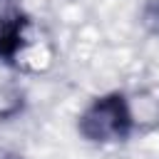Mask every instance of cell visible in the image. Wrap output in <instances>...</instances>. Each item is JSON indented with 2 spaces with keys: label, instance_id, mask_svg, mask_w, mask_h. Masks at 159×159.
<instances>
[{
  "label": "cell",
  "instance_id": "obj_1",
  "mask_svg": "<svg viewBox=\"0 0 159 159\" xmlns=\"http://www.w3.org/2000/svg\"><path fill=\"white\" fill-rule=\"evenodd\" d=\"M77 129L87 142L109 144L124 142L134 129V114L122 92H109L97 97L77 119Z\"/></svg>",
  "mask_w": 159,
  "mask_h": 159
},
{
  "label": "cell",
  "instance_id": "obj_2",
  "mask_svg": "<svg viewBox=\"0 0 159 159\" xmlns=\"http://www.w3.org/2000/svg\"><path fill=\"white\" fill-rule=\"evenodd\" d=\"M27 17L22 12H12L10 17H0V60H12L25 45Z\"/></svg>",
  "mask_w": 159,
  "mask_h": 159
},
{
  "label": "cell",
  "instance_id": "obj_3",
  "mask_svg": "<svg viewBox=\"0 0 159 159\" xmlns=\"http://www.w3.org/2000/svg\"><path fill=\"white\" fill-rule=\"evenodd\" d=\"M144 25L159 35V0H152L147 7H144Z\"/></svg>",
  "mask_w": 159,
  "mask_h": 159
},
{
  "label": "cell",
  "instance_id": "obj_4",
  "mask_svg": "<svg viewBox=\"0 0 159 159\" xmlns=\"http://www.w3.org/2000/svg\"><path fill=\"white\" fill-rule=\"evenodd\" d=\"M0 159H25V157H20V154H15L10 149H0Z\"/></svg>",
  "mask_w": 159,
  "mask_h": 159
}]
</instances>
